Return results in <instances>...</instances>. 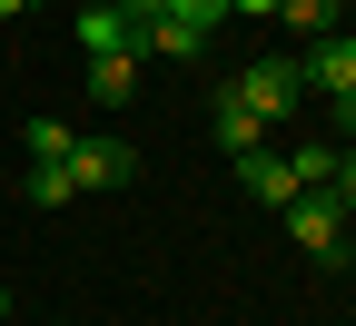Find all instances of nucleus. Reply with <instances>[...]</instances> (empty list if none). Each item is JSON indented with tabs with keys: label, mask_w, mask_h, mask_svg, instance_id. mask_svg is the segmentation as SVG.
Segmentation results:
<instances>
[{
	"label": "nucleus",
	"mask_w": 356,
	"mask_h": 326,
	"mask_svg": "<svg viewBox=\"0 0 356 326\" xmlns=\"http://www.w3.org/2000/svg\"><path fill=\"white\" fill-rule=\"evenodd\" d=\"M0 316H10V287H0Z\"/></svg>",
	"instance_id": "nucleus-20"
},
{
	"label": "nucleus",
	"mask_w": 356,
	"mask_h": 326,
	"mask_svg": "<svg viewBox=\"0 0 356 326\" xmlns=\"http://www.w3.org/2000/svg\"><path fill=\"white\" fill-rule=\"evenodd\" d=\"M228 10H248V20H277V0H228Z\"/></svg>",
	"instance_id": "nucleus-17"
},
{
	"label": "nucleus",
	"mask_w": 356,
	"mask_h": 326,
	"mask_svg": "<svg viewBox=\"0 0 356 326\" xmlns=\"http://www.w3.org/2000/svg\"><path fill=\"white\" fill-rule=\"evenodd\" d=\"M139 50H149V60H198V50H208V30H188V20H168V10H159V20H139Z\"/></svg>",
	"instance_id": "nucleus-8"
},
{
	"label": "nucleus",
	"mask_w": 356,
	"mask_h": 326,
	"mask_svg": "<svg viewBox=\"0 0 356 326\" xmlns=\"http://www.w3.org/2000/svg\"><path fill=\"white\" fill-rule=\"evenodd\" d=\"M70 149H79V138H70L60 119H30V158H40V168H70Z\"/></svg>",
	"instance_id": "nucleus-11"
},
{
	"label": "nucleus",
	"mask_w": 356,
	"mask_h": 326,
	"mask_svg": "<svg viewBox=\"0 0 356 326\" xmlns=\"http://www.w3.org/2000/svg\"><path fill=\"white\" fill-rule=\"evenodd\" d=\"M238 178H248V198H257V208H287V198H297V168H287L277 149H257V158H238Z\"/></svg>",
	"instance_id": "nucleus-6"
},
{
	"label": "nucleus",
	"mask_w": 356,
	"mask_h": 326,
	"mask_svg": "<svg viewBox=\"0 0 356 326\" xmlns=\"http://www.w3.org/2000/svg\"><path fill=\"white\" fill-rule=\"evenodd\" d=\"M346 10H356V0H346Z\"/></svg>",
	"instance_id": "nucleus-21"
},
{
	"label": "nucleus",
	"mask_w": 356,
	"mask_h": 326,
	"mask_svg": "<svg viewBox=\"0 0 356 326\" xmlns=\"http://www.w3.org/2000/svg\"><path fill=\"white\" fill-rule=\"evenodd\" d=\"M70 198H79L70 168H30V208H70Z\"/></svg>",
	"instance_id": "nucleus-13"
},
{
	"label": "nucleus",
	"mask_w": 356,
	"mask_h": 326,
	"mask_svg": "<svg viewBox=\"0 0 356 326\" xmlns=\"http://www.w3.org/2000/svg\"><path fill=\"white\" fill-rule=\"evenodd\" d=\"M337 119H346V129H356V89H346V99H337Z\"/></svg>",
	"instance_id": "nucleus-19"
},
{
	"label": "nucleus",
	"mask_w": 356,
	"mask_h": 326,
	"mask_svg": "<svg viewBox=\"0 0 356 326\" xmlns=\"http://www.w3.org/2000/svg\"><path fill=\"white\" fill-rule=\"evenodd\" d=\"M168 20H188V30H218V20H228V0H168Z\"/></svg>",
	"instance_id": "nucleus-14"
},
{
	"label": "nucleus",
	"mask_w": 356,
	"mask_h": 326,
	"mask_svg": "<svg viewBox=\"0 0 356 326\" xmlns=\"http://www.w3.org/2000/svg\"><path fill=\"white\" fill-rule=\"evenodd\" d=\"M307 89H337V99H346V89H356V30H327L317 40V50H307V70H297Z\"/></svg>",
	"instance_id": "nucleus-4"
},
{
	"label": "nucleus",
	"mask_w": 356,
	"mask_h": 326,
	"mask_svg": "<svg viewBox=\"0 0 356 326\" xmlns=\"http://www.w3.org/2000/svg\"><path fill=\"white\" fill-rule=\"evenodd\" d=\"M20 10H40V0H0V20H20Z\"/></svg>",
	"instance_id": "nucleus-18"
},
{
	"label": "nucleus",
	"mask_w": 356,
	"mask_h": 326,
	"mask_svg": "<svg viewBox=\"0 0 356 326\" xmlns=\"http://www.w3.org/2000/svg\"><path fill=\"white\" fill-rule=\"evenodd\" d=\"M297 89H307V79H297V60H257V70H238L228 99H238V109H257V119H287V109H297Z\"/></svg>",
	"instance_id": "nucleus-2"
},
{
	"label": "nucleus",
	"mask_w": 356,
	"mask_h": 326,
	"mask_svg": "<svg viewBox=\"0 0 356 326\" xmlns=\"http://www.w3.org/2000/svg\"><path fill=\"white\" fill-rule=\"evenodd\" d=\"M89 99H99V109L139 99V50H109V60H89Z\"/></svg>",
	"instance_id": "nucleus-7"
},
{
	"label": "nucleus",
	"mask_w": 356,
	"mask_h": 326,
	"mask_svg": "<svg viewBox=\"0 0 356 326\" xmlns=\"http://www.w3.org/2000/svg\"><path fill=\"white\" fill-rule=\"evenodd\" d=\"M119 10H129V20H159V10H168V0H119Z\"/></svg>",
	"instance_id": "nucleus-16"
},
{
	"label": "nucleus",
	"mask_w": 356,
	"mask_h": 326,
	"mask_svg": "<svg viewBox=\"0 0 356 326\" xmlns=\"http://www.w3.org/2000/svg\"><path fill=\"white\" fill-rule=\"evenodd\" d=\"M287 168H297V188H327V178H337V158L317 149V138H297V149H287Z\"/></svg>",
	"instance_id": "nucleus-12"
},
{
	"label": "nucleus",
	"mask_w": 356,
	"mask_h": 326,
	"mask_svg": "<svg viewBox=\"0 0 356 326\" xmlns=\"http://www.w3.org/2000/svg\"><path fill=\"white\" fill-rule=\"evenodd\" d=\"M277 218H287V238H297L307 257H317V267H337V257H346V208H337L327 188H297Z\"/></svg>",
	"instance_id": "nucleus-1"
},
{
	"label": "nucleus",
	"mask_w": 356,
	"mask_h": 326,
	"mask_svg": "<svg viewBox=\"0 0 356 326\" xmlns=\"http://www.w3.org/2000/svg\"><path fill=\"white\" fill-rule=\"evenodd\" d=\"M337 10H346V0H277V20H297L307 40H327V30H337Z\"/></svg>",
	"instance_id": "nucleus-10"
},
{
	"label": "nucleus",
	"mask_w": 356,
	"mask_h": 326,
	"mask_svg": "<svg viewBox=\"0 0 356 326\" xmlns=\"http://www.w3.org/2000/svg\"><path fill=\"white\" fill-rule=\"evenodd\" d=\"M70 178H79V188H129V178H139V149H119V138H79V149H70Z\"/></svg>",
	"instance_id": "nucleus-3"
},
{
	"label": "nucleus",
	"mask_w": 356,
	"mask_h": 326,
	"mask_svg": "<svg viewBox=\"0 0 356 326\" xmlns=\"http://www.w3.org/2000/svg\"><path fill=\"white\" fill-rule=\"evenodd\" d=\"M327 198H337V208H356V149L337 158V178H327Z\"/></svg>",
	"instance_id": "nucleus-15"
},
{
	"label": "nucleus",
	"mask_w": 356,
	"mask_h": 326,
	"mask_svg": "<svg viewBox=\"0 0 356 326\" xmlns=\"http://www.w3.org/2000/svg\"><path fill=\"white\" fill-rule=\"evenodd\" d=\"M257 138H267V119H257V109H238L228 89H218V149H228V158H257Z\"/></svg>",
	"instance_id": "nucleus-9"
},
{
	"label": "nucleus",
	"mask_w": 356,
	"mask_h": 326,
	"mask_svg": "<svg viewBox=\"0 0 356 326\" xmlns=\"http://www.w3.org/2000/svg\"><path fill=\"white\" fill-rule=\"evenodd\" d=\"M79 50H89V60H109V50H139V20H129L119 0H89V10H79Z\"/></svg>",
	"instance_id": "nucleus-5"
}]
</instances>
